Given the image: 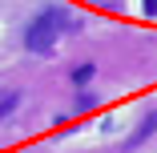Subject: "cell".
Instances as JSON below:
<instances>
[{"instance_id":"obj_2","label":"cell","mask_w":157,"mask_h":153,"mask_svg":"<svg viewBox=\"0 0 157 153\" xmlns=\"http://www.w3.org/2000/svg\"><path fill=\"white\" fill-rule=\"evenodd\" d=\"M153 129H157V113H149V117H145V121H141V129H137V133H133V137H129V145H137V141H141V137H149V133H153Z\"/></svg>"},{"instance_id":"obj_5","label":"cell","mask_w":157,"mask_h":153,"mask_svg":"<svg viewBox=\"0 0 157 153\" xmlns=\"http://www.w3.org/2000/svg\"><path fill=\"white\" fill-rule=\"evenodd\" d=\"M141 8H145V16H157V0H141Z\"/></svg>"},{"instance_id":"obj_1","label":"cell","mask_w":157,"mask_h":153,"mask_svg":"<svg viewBox=\"0 0 157 153\" xmlns=\"http://www.w3.org/2000/svg\"><path fill=\"white\" fill-rule=\"evenodd\" d=\"M65 28H69V16H65V8H44V12L33 20V24L24 28V48H28V52H36V56L52 52Z\"/></svg>"},{"instance_id":"obj_3","label":"cell","mask_w":157,"mask_h":153,"mask_svg":"<svg viewBox=\"0 0 157 153\" xmlns=\"http://www.w3.org/2000/svg\"><path fill=\"white\" fill-rule=\"evenodd\" d=\"M89 77H93V65H81V69H73V81H77V85H81V81H89Z\"/></svg>"},{"instance_id":"obj_4","label":"cell","mask_w":157,"mask_h":153,"mask_svg":"<svg viewBox=\"0 0 157 153\" xmlns=\"http://www.w3.org/2000/svg\"><path fill=\"white\" fill-rule=\"evenodd\" d=\"M89 109H93V97L81 93V97H77V113H89Z\"/></svg>"}]
</instances>
